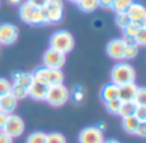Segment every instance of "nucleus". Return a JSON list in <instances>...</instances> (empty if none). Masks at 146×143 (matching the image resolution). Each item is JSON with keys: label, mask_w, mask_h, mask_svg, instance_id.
Here are the masks:
<instances>
[{"label": "nucleus", "mask_w": 146, "mask_h": 143, "mask_svg": "<svg viewBox=\"0 0 146 143\" xmlns=\"http://www.w3.org/2000/svg\"><path fill=\"white\" fill-rule=\"evenodd\" d=\"M67 61V55L58 50H54V49L49 47L45 51L42 56V64L44 67L50 69H62L66 65Z\"/></svg>", "instance_id": "nucleus-7"}, {"label": "nucleus", "mask_w": 146, "mask_h": 143, "mask_svg": "<svg viewBox=\"0 0 146 143\" xmlns=\"http://www.w3.org/2000/svg\"><path fill=\"white\" fill-rule=\"evenodd\" d=\"M104 133L96 125H88L78 134V143H104Z\"/></svg>", "instance_id": "nucleus-8"}, {"label": "nucleus", "mask_w": 146, "mask_h": 143, "mask_svg": "<svg viewBox=\"0 0 146 143\" xmlns=\"http://www.w3.org/2000/svg\"><path fill=\"white\" fill-rule=\"evenodd\" d=\"M7 118H8L7 114L0 113V132H3V129H4L5 123H7Z\"/></svg>", "instance_id": "nucleus-39"}, {"label": "nucleus", "mask_w": 146, "mask_h": 143, "mask_svg": "<svg viewBox=\"0 0 146 143\" xmlns=\"http://www.w3.org/2000/svg\"><path fill=\"white\" fill-rule=\"evenodd\" d=\"M140 125V121L133 116H127V118H122V128L126 133L129 134H136V130Z\"/></svg>", "instance_id": "nucleus-17"}, {"label": "nucleus", "mask_w": 146, "mask_h": 143, "mask_svg": "<svg viewBox=\"0 0 146 143\" xmlns=\"http://www.w3.org/2000/svg\"><path fill=\"white\" fill-rule=\"evenodd\" d=\"M78 8L82 10L83 13H94L99 8V0H80L78 3Z\"/></svg>", "instance_id": "nucleus-21"}, {"label": "nucleus", "mask_w": 146, "mask_h": 143, "mask_svg": "<svg viewBox=\"0 0 146 143\" xmlns=\"http://www.w3.org/2000/svg\"><path fill=\"white\" fill-rule=\"evenodd\" d=\"M33 80L37 83L50 87V86L62 84L64 82V73L62 69H50L46 67H38L32 72Z\"/></svg>", "instance_id": "nucleus-2"}, {"label": "nucleus", "mask_w": 146, "mask_h": 143, "mask_svg": "<svg viewBox=\"0 0 146 143\" xmlns=\"http://www.w3.org/2000/svg\"><path fill=\"white\" fill-rule=\"evenodd\" d=\"M10 95H12L17 101L25 100L26 97H28V90L19 87V86H15V84H13V83H12V90H10Z\"/></svg>", "instance_id": "nucleus-24"}, {"label": "nucleus", "mask_w": 146, "mask_h": 143, "mask_svg": "<svg viewBox=\"0 0 146 143\" xmlns=\"http://www.w3.org/2000/svg\"><path fill=\"white\" fill-rule=\"evenodd\" d=\"M19 30L13 23H1L0 24V45L9 46L18 40Z\"/></svg>", "instance_id": "nucleus-9"}, {"label": "nucleus", "mask_w": 146, "mask_h": 143, "mask_svg": "<svg viewBox=\"0 0 146 143\" xmlns=\"http://www.w3.org/2000/svg\"><path fill=\"white\" fill-rule=\"evenodd\" d=\"M139 30H140L139 27H136L133 23H131L128 27L123 30V37H135V38H136L137 31H139Z\"/></svg>", "instance_id": "nucleus-33"}, {"label": "nucleus", "mask_w": 146, "mask_h": 143, "mask_svg": "<svg viewBox=\"0 0 146 143\" xmlns=\"http://www.w3.org/2000/svg\"><path fill=\"white\" fill-rule=\"evenodd\" d=\"M136 42L139 46H146V27H142L137 31Z\"/></svg>", "instance_id": "nucleus-32"}, {"label": "nucleus", "mask_w": 146, "mask_h": 143, "mask_svg": "<svg viewBox=\"0 0 146 143\" xmlns=\"http://www.w3.org/2000/svg\"><path fill=\"white\" fill-rule=\"evenodd\" d=\"M119 96V87L114 83H106L103 86V88L100 90V98L104 102H108V101L115 100Z\"/></svg>", "instance_id": "nucleus-12"}, {"label": "nucleus", "mask_w": 146, "mask_h": 143, "mask_svg": "<svg viewBox=\"0 0 146 143\" xmlns=\"http://www.w3.org/2000/svg\"><path fill=\"white\" fill-rule=\"evenodd\" d=\"M48 88L46 86L37 83L33 80V83L31 84V87L28 88V96L31 98L36 101H45L46 100V95H48Z\"/></svg>", "instance_id": "nucleus-13"}, {"label": "nucleus", "mask_w": 146, "mask_h": 143, "mask_svg": "<svg viewBox=\"0 0 146 143\" xmlns=\"http://www.w3.org/2000/svg\"><path fill=\"white\" fill-rule=\"evenodd\" d=\"M127 14L131 18L132 22H140L146 15V7L141 3L133 1L131 4V7L128 8V10H127Z\"/></svg>", "instance_id": "nucleus-16"}, {"label": "nucleus", "mask_w": 146, "mask_h": 143, "mask_svg": "<svg viewBox=\"0 0 146 143\" xmlns=\"http://www.w3.org/2000/svg\"><path fill=\"white\" fill-rule=\"evenodd\" d=\"M114 0H99V7L104 8V9H111Z\"/></svg>", "instance_id": "nucleus-37"}, {"label": "nucleus", "mask_w": 146, "mask_h": 143, "mask_svg": "<svg viewBox=\"0 0 146 143\" xmlns=\"http://www.w3.org/2000/svg\"><path fill=\"white\" fill-rule=\"evenodd\" d=\"M76 41L74 37L69 31L66 30H59L53 33L50 37V47L54 50H58L63 54H68L74 49Z\"/></svg>", "instance_id": "nucleus-3"}, {"label": "nucleus", "mask_w": 146, "mask_h": 143, "mask_svg": "<svg viewBox=\"0 0 146 143\" xmlns=\"http://www.w3.org/2000/svg\"><path fill=\"white\" fill-rule=\"evenodd\" d=\"M69 98H71V92L67 88V86L62 83V84L50 86L48 88V95H46L45 101L54 107H60L68 102Z\"/></svg>", "instance_id": "nucleus-4"}, {"label": "nucleus", "mask_w": 146, "mask_h": 143, "mask_svg": "<svg viewBox=\"0 0 146 143\" xmlns=\"http://www.w3.org/2000/svg\"><path fill=\"white\" fill-rule=\"evenodd\" d=\"M0 143H13V138L4 132H0Z\"/></svg>", "instance_id": "nucleus-38"}, {"label": "nucleus", "mask_w": 146, "mask_h": 143, "mask_svg": "<svg viewBox=\"0 0 146 143\" xmlns=\"http://www.w3.org/2000/svg\"><path fill=\"white\" fill-rule=\"evenodd\" d=\"M124 49H126V43L122 38H113L106 45V54H108L109 58L121 61L124 60Z\"/></svg>", "instance_id": "nucleus-10"}, {"label": "nucleus", "mask_w": 146, "mask_h": 143, "mask_svg": "<svg viewBox=\"0 0 146 143\" xmlns=\"http://www.w3.org/2000/svg\"><path fill=\"white\" fill-rule=\"evenodd\" d=\"M35 9L36 8H33L32 5L28 4L27 1L22 3L21 7H19V18H21V20L28 24V20H30L31 15H32V13H33V10Z\"/></svg>", "instance_id": "nucleus-19"}, {"label": "nucleus", "mask_w": 146, "mask_h": 143, "mask_svg": "<svg viewBox=\"0 0 146 143\" xmlns=\"http://www.w3.org/2000/svg\"><path fill=\"white\" fill-rule=\"evenodd\" d=\"M28 24L33 26V27H41V26L48 24L42 9H35V10H33L32 15H31L30 20H28Z\"/></svg>", "instance_id": "nucleus-18"}, {"label": "nucleus", "mask_w": 146, "mask_h": 143, "mask_svg": "<svg viewBox=\"0 0 146 143\" xmlns=\"http://www.w3.org/2000/svg\"><path fill=\"white\" fill-rule=\"evenodd\" d=\"M104 143H121L118 139H114V138H110V139H105Z\"/></svg>", "instance_id": "nucleus-42"}, {"label": "nucleus", "mask_w": 146, "mask_h": 143, "mask_svg": "<svg viewBox=\"0 0 146 143\" xmlns=\"http://www.w3.org/2000/svg\"><path fill=\"white\" fill-rule=\"evenodd\" d=\"M139 55V46L135 45H126V49H124V56L123 59L124 60H132L135 59L136 56Z\"/></svg>", "instance_id": "nucleus-29"}, {"label": "nucleus", "mask_w": 146, "mask_h": 143, "mask_svg": "<svg viewBox=\"0 0 146 143\" xmlns=\"http://www.w3.org/2000/svg\"><path fill=\"white\" fill-rule=\"evenodd\" d=\"M17 105H18V101L10 93L0 97V113H4L7 115L13 114L15 111V109H17Z\"/></svg>", "instance_id": "nucleus-15"}, {"label": "nucleus", "mask_w": 146, "mask_h": 143, "mask_svg": "<svg viewBox=\"0 0 146 143\" xmlns=\"http://www.w3.org/2000/svg\"><path fill=\"white\" fill-rule=\"evenodd\" d=\"M42 12L45 14L48 24L59 23L64 17V1L63 0H49Z\"/></svg>", "instance_id": "nucleus-5"}, {"label": "nucleus", "mask_w": 146, "mask_h": 143, "mask_svg": "<svg viewBox=\"0 0 146 143\" xmlns=\"http://www.w3.org/2000/svg\"><path fill=\"white\" fill-rule=\"evenodd\" d=\"M139 92V86L136 83H128L119 87V96L118 98L122 102H135Z\"/></svg>", "instance_id": "nucleus-11"}, {"label": "nucleus", "mask_w": 146, "mask_h": 143, "mask_svg": "<svg viewBox=\"0 0 146 143\" xmlns=\"http://www.w3.org/2000/svg\"><path fill=\"white\" fill-rule=\"evenodd\" d=\"M136 136L141 137V138H146V123H140L139 128L136 130Z\"/></svg>", "instance_id": "nucleus-36"}, {"label": "nucleus", "mask_w": 146, "mask_h": 143, "mask_svg": "<svg viewBox=\"0 0 146 143\" xmlns=\"http://www.w3.org/2000/svg\"><path fill=\"white\" fill-rule=\"evenodd\" d=\"M7 1L12 5H21L23 3V0H7Z\"/></svg>", "instance_id": "nucleus-40"}, {"label": "nucleus", "mask_w": 146, "mask_h": 143, "mask_svg": "<svg viewBox=\"0 0 146 143\" xmlns=\"http://www.w3.org/2000/svg\"><path fill=\"white\" fill-rule=\"evenodd\" d=\"M26 1L32 5L33 8H36V9H44L49 0H26Z\"/></svg>", "instance_id": "nucleus-35"}, {"label": "nucleus", "mask_w": 146, "mask_h": 143, "mask_svg": "<svg viewBox=\"0 0 146 143\" xmlns=\"http://www.w3.org/2000/svg\"><path fill=\"white\" fill-rule=\"evenodd\" d=\"M26 143H46V133H44V132H33L27 137Z\"/></svg>", "instance_id": "nucleus-27"}, {"label": "nucleus", "mask_w": 146, "mask_h": 143, "mask_svg": "<svg viewBox=\"0 0 146 143\" xmlns=\"http://www.w3.org/2000/svg\"><path fill=\"white\" fill-rule=\"evenodd\" d=\"M135 118L140 123H146V106H137L136 113H135Z\"/></svg>", "instance_id": "nucleus-34"}, {"label": "nucleus", "mask_w": 146, "mask_h": 143, "mask_svg": "<svg viewBox=\"0 0 146 143\" xmlns=\"http://www.w3.org/2000/svg\"><path fill=\"white\" fill-rule=\"evenodd\" d=\"M68 1H71V3H74V4H78V3H80V0H68Z\"/></svg>", "instance_id": "nucleus-43"}, {"label": "nucleus", "mask_w": 146, "mask_h": 143, "mask_svg": "<svg viewBox=\"0 0 146 143\" xmlns=\"http://www.w3.org/2000/svg\"><path fill=\"white\" fill-rule=\"evenodd\" d=\"M131 23H132V20H131V18L128 17V14H127V13L117 14V17H115V24L118 26V27L121 28L122 31H123L124 28L128 27Z\"/></svg>", "instance_id": "nucleus-25"}, {"label": "nucleus", "mask_w": 146, "mask_h": 143, "mask_svg": "<svg viewBox=\"0 0 146 143\" xmlns=\"http://www.w3.org/2000/svg\"><path fill=\"white\" fill-rule=\"evenodd\" d=\"M96 127H98V128L100 129V130L103 132V133L106 130V124H105V123H100V124H98V125H96Z\"/></svg>", "instance_id": "nucleus-41"}, {"label": "nucleus", "mask_w": 146, "mask_h": 143, "mask_svg": "<svg viewBox=\"0 0 146 143\" xmlns=\"http://www.w3.org/2000/svg\"><path fill=\"white\" fill-rule=\"evenodd\" d=\"M132 3H133V0H114L111 9H113L117 14L127 13V10H128V8L131 7Z\"/></svg>", "instance_id": "nucleus-22"}, {"label": "nucleus", "mask_w": 146, "mask_h": 143, "mask_svg": "<svg viewBox=\"0 0 146 143\" xmlns=\"http://www.w3.org/2000/svg\"><path fill=\"white\" fill-rule=\"evenodd\" d=\"M136 109H137V103L136 102H122L118 115L122 116V118L133 116L135 113H136Z\"/></svg>", "instance_id": "nucleus-20"}, {"label": "nucleus", "mask_w": 146, "mask_h": 143, "mask_svg": "<svg viewBox=\"0 0 146 143\" xmlns=\"http://www.w3.org/2000/svg\"><path fill=\"white\" fill-rule=\"evenodd\" d=\"M25 129H26L25 120L19 115H17V114H9L7 118V123H5L3 132L14 139L22 136L25 133Z\"/></svg>", "instance_id": "nucleus-6"}, {"label": "nucleus", "mask_w": 146, "mask_h": 143, "mask_svg": "<svg viewBox=\"0 0 146 143\" xmlns=\"http://www.w3.org/2000/svg\"><path fill=\"white\" fill-rule=\"evenodd\" d=\"M121 105H122V101L119 100V98H115V100L105 102V107H106V110H108V113L113 114V115H118Z\"/></svg>", "instance_id": "nucleus-28"}, {"label": "nucleus", "mask_w": 146, "mask_h": 143, "mask_svg": "<svg viewBox=\"0 0 146 143\" xmlns=\"http://www.w3.org/2000/svg\"><path fill=\"white\" fill-rule=\"evenodd\" d=\"M69 92H71V96L74 102H82L85 100L86 93H85V88H83L82 84H76L73 87V90L69 91Z\"/></svg>", "instance_id": "nucleus-23"}, {"label": "nucleus", "mask_w": 146, "mask_h": 143, "mask_svg": "<svg viewBox=\"0 0 146 143\" xmlns=\"http://www.w3.org/2000/svg\"><path fill=\"white\" fill-rule=\"evenodd\" d=\"M110 80L111 83L117 84L118 87L128 84V83H135V80H136V71L127 61H119L111 68Z\"/></svg>", "instance_id": "nucleus-1"}, {"label": "nucleus", "mask_w": 146, "mask_h": 143, "mask_svg": "<svg viewBox=\"0 0 146 143\" xmlns=\"http://www.w3.org/2000/svg\"><path fill=\"white\" fill-rule=\"evenodd\" d=\"M10 90H12V82H9L7 78L0 77V97L10 93Z\"/></svg>", "instance_id": "nucleus-30"}, {"label": "nucleus", "mask_w": 146, "mask_h": 143, "mask_svg": "<svg viewBox=\"0 0 146 143\" xmlns=\"http://www.w3.org/2000/svg\"><path fill=\"white\" fill-rule=\"evenodd\" d=\"M135 102L137 103V106H146V87H139V92H137Z\"/></svg>", "instance_id": "nucleus-31"}, {"label": "nucleus", "mask_w": 146, "mask_h": 143, "mask_svg": "<svg viewBox=\"0 0 146 143\" xmlns=\"http://www.w3.org/2000/svg\"><path fill=\"white\" fill-rule=\"evenodd\" d=\"M32 83H33L32 73H26V72H15V73H13V84L19 86V87L28 90Z\"/></svg>", "instance_id": "nucleus-14"}, {"label": "nucleus", "mask_w": 146, "mask_h": 143, "mask_svg": "<svg viewBox=\"0 0 146 143\" xmlns=\"http://www.w3.org/2000/svg\"><path fill=\"white\" fill-rule=\"evenodd\" d=\"M46 143H67V137L63 133L53 132L46 134Z\"/></svg>", "instance_id": "nucleus-26"}]
</instances>
